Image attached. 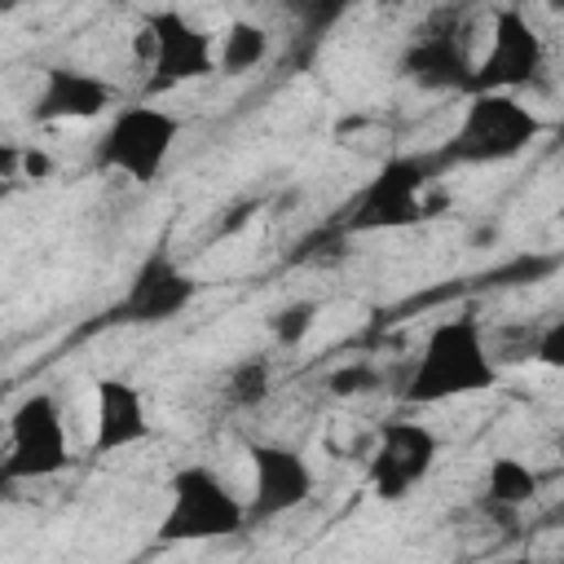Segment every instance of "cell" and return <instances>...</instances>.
Listing matches in <instances>:
<instances>
[{"label":"cell","mask_w":564,"mask_h":564,"mask_svg":"<svg viewBox=\"0 0 564 564\" xmlns=\"http://www.w3.org/2000/svg\"><path fill=\"white\" fill-rule=\"evenodd\" d=\"M498 379H502V366L494 361L489 326L476 313H454V317H441L423 335L414 366L401 383V401L405 405H445V401L480 397V392L498 388Z\"/></svg>","instance_id":"1"},{"label":"cell","mask_w":564,"mask_h":564,"mask_svg":"<svg viewBox=\"0 0 564 564\" xmlns=\"http://www.w3.org/2000/svg\"><path fill=\"white\" fill-rule=\"evenodd\" d=\"M251 529L247 498L212 467L185 463L167 476V502L154 524L159 546H198V542H229Z\"/></svg>","instance_id":"2"},{"label":"cell","mask_w":564,"mask_h":564,"mask_svg":"<svg viewBox=\"0 0 564 564\" xmlns=\"http://www.w3.org/2000/svg\"><path fill=\"white\" fill-rule=\"evenodd\" d=\"M546 132V119L524 106L511 93H471L463 97L458 123L449 128L445 145L432 154L436 167H494L520 159L538 137Z\"/></svg>","instance_id":"3"},{"label":"cell","mask_w":564,"mask_h":564,"mask_svg":"<svg viewBox=\"0 0 564 564\" xmlns=\"http://www.w3.org/2000/svg\"><path fill=\"white\" fill-rule=\"evenodd\" d=\"M181 128H185L181 115H172L150 97L123 101L93 137V167L123 176L132 185H154L176 154Z\"/></svg>","instance_id":"4"},{"label":"cell","mask_w":564,"mask_h":564,"mask_svg":"<svg viewBox=\"0 0 564 564\" xmlns=\"http://www.w3.org/2000/svg\"><path fill=\"white\" fill-rule=\"evenodd\" d=\"M432 172L436 163L432 159H419V154H392L375 167V176L348 198L344 216H339V229L348 238L357 234H401V229H414L423 225L432 212Z\"/></svg>","instance_id":"5"},{"label":"cell","mask_w":564,"mask_h":564,"mask_svg":"<svg viewBox=\"0 0 564 564\" xmlns=\"http://www.w3.org/2000/svg\"><path fill=\"white\" fill-rule=\"evenodd\" d=\"M132 53L145 66V97L198 84L220 75L216 70V35L203 31L181 9H150L141 13V26L132 35Z\"/></svg>","instance_id":"6"},{"label":"cell","mask_w":564,"mask_h":564,"mask_svg":"<svg viewBox=\"0 0 564 564\" xmlns=\"http://www.w3.org/2000/svg\"><path fill=\"white\" fill-rule=\"evenodd\" d=\"M75 463L70 454V427L57 392L35 388L9 410V432H4V458H0V480L4 485H26V480H53Z\"/></svg>","instance_id":"7"},{"label":"cell","mask_w":564,"mask_h":564,"mask_svg":"<svg viewBox=\"0 0 564 564\" xmlns=\"http://www.w3.org/2000/svg\"><path fill=\"white\" fill-rule=\"evenodd\" d=\"M198 300V278L176 260L167 242H154L132 269L123 295L101 313L106 326H167Z\"/></svg>","instance_id":"8"},{"label":"cell","mask_w":564,"mask_h":564,"mask_svg":"<svg viewBox=\"0 0 564 564\" xmlns=\"http://www.w3.org/2000/svg\"><path fill=\"white\" fill-rule=\"evenodd\" d=\"M401 79L414 84L419 93H471V79H476V57H471V35L458 18V9H445V13H432L401 48V62H397Z\"/></svg>","instance_id":"9"},{"label":"cell","mask_w":564,"mask_h":564,"mask_svg":"<svg viewBox=\"0 0 564 564\" xmlns=\"http://www.w3.org/2000/svg\"><path fill=\"white\" fill-rule=\"evenodd\" d=\"M441 436L419 419H388L379 423L370 454H366V489L379 502H405L436 467Z\"/></svg>","instance_id":"10"},{"label":"cell","mask_w":564,"mask_h":564,"mask_svg":"<svg viewBox=\"0 0 564 564\" xmlns=\"http://www.w3.org/2000/svg\"><path fill=\"white\" fill-rule=\"evenodd\" d=\"M542 70H546L542 31L529 22L524 9H498L494 26H489V48L476 57L471 93H511V97H520L524 88L542 84Z\"/></svg>","instance_id":"11"},{"label":"cell","mask_w":564,"mask_h":564,"mask_svg":"<svg viewBox=\"0 0 564 564\" xmlns=\"http://www.w3.org/2000/svg\"><path fill=\"white\" fill-rule=\"evenodd\" d=\"M242 454H247V467H251V494H247L251 524L282 520V516L300 511L313 498L317 471L295 445H286V441H247Z\"/></svg>","instance_id":"12"},{"label":"cell","mask_w":564,"mask_h":564,"mask_svg":"<svg viewBox=\"0 0 564 564\" xmlns=\"http://www.w3.org/2000/svg\"><path fill=\"white\" fill-rule=\"evenodd\" d=\"M123 106V93L115 79L75 66V62H48L40 66L35 93H31V119L53 128V123H88V119H110Z\"/></svg>","instance_id":"13"},{"label":"cell","mask_w":564,"mask_h":564,"mask_svg":"<svg viewBox=\"0 0 564 564\" xmlns=\"http://www.w3.org/2000/svg\"><path fill=\"white\" fill-rule=\"evenodd\" d=\"M154 423H150V405L145 392L132 379L119 375H101L93 383V454H119L132 449L141 441H150Z\"/></svg>","instance_id":"14"},{"label":"cell","mask_w":564,"mask_h":564,"mask_svg":"<svg viewBox=\"0 0 564 564\" xmlns=\"http://www.w3.org/2000/svg\"><path fill=\"white\" fill-rule=\"evenodd\" d=\"M542 480L529 463H520L516 454H498L485 467V485H480V511L498 516V520H516L533 498H538Z\"/></svg>","instance_id":"15"},{"label":"cell","mask_w":564,"mask_h":564,"mask_svg":"<svg viewBox=\"0 0 564 564\" xmlns=\"http://www.w3.org/2000/svg\"><path fill=\"white\" fill-rule=\"evenodd\" d=\"M269 53H273V35L251 18H234L216 35V70L220 75H247V70L264 66Z\"/></svg>","instance_id":"16"},{"label":"cell","mask_w":564,"mask_h":564,"mask_svg":"<svg viewBox=\"0 0 564 564\" xmlns=\"http://www.w3.org/2000/svg\"><path fill=\"white\" fill-rule=\"evenodd\" d=\"M220 397L238 414L260 410L273 397V366H269V357H242V361H234V370L220 383Z\"/></svg>","instance_id":"17"},{"label":"cell","mask_w":564,"mask_h":564,"mask_svg":"<svg viewBox=\"0 0 564 564\" xmlns=\"http://www.w3.org/2000/svg\"><path fill=\"white\" fill-rule=\"evenodd\" d=\"M269 335L278 348H300L317 326V300H286L269 313Z\"/></svg>","instance_id":"18"},{"label":"cell","mask_w":564,"mask_h":564,"mask_svg":"<svg viewBox=\"0 0 564 564\" xmlns=\"http://www.w3.org/2000/svg\"><path fill=\"white\" fill-rule=\"evenodd\" d=\"M489 348H494V361L502 370L533 361V352H538V322H502V326H494L489 330Z\"/></svg>","instance_id":"19"},{"label":"cell","mask_w":564,"mask_h":564,"mask_svg":"<svg viewBox=\"0 0 564 564\" xmlns=\"http://www.w3.org/2000/svg\"><path fill=\"white\" fill-rule=\"evenodd\" d=\"M326 388H330L335 397H366V392L383 388V375H379V366H375V361H348V366L330 370Z\"/></svg>","instance_id":"20"},{"label":"cell","mask_w":564,"mask_h":564,"mask_svg":"<svg viewBox=\"0 0 564 564\" xmlns=\"http://www.w3.org/2000/svg\"><path fill=\"white\" fill-rule=\"evenodd\" d=\"M533 366L564 370V313L538 322V352H533Z\"/></svg>","instance_id":"21"},{"label":"cell","mask_w":564,"mask_h":564,"mask_svg":"<svg viewBox=\"0 0 564 564\" xmlns=\"http://www.w3.org/2000/svg\"><path fill=\"white\" fill-rule=\"evenodd\" d=\"M48 172H53V159L40 145H26L22 150V176L26 181H48Z\"/></svg>","instance_id":"22"},{"label":"cell","mask_w":564,"mask_h":564,"mask_svg":"<svg viewBox=\"0 0 564 564\" xmlns=\"http://www.w3.org/2000/svg\"><path fill=\"white\" fill-rule=\"evenodd\" d=\"M498 238H502V225H498V220H485V225H476V229H471L467 247H471V251H485V247H494Z\"/></svg>","instance_id":"23"},{"label":"cell","mask_w":564,"mask_h":564,"mask_svg":"<svg viewBox=\"0 0 564 564\" xmlns=\"http://www.w3.org/2000/svg\"><path fill=\"white\" fill-rule=\"evenodd\" d=\"M498 564H564V560H538V555H507Z\"/></svg>","instance_id":"24"},{"label":"cell","mask_w":564,"mask_h":564,"mask_svg":"<svg viewBox=\"0 0 564 564\" xmlns=\"http://www.w3.org/2000/svg\"><path fill=\"white\" fill-rule=\"evenodd\" d=\"M555 449H560V458H564V432H560V441H555Z\"/></svg>","instance_id":"25"},{"label":"cell","mask_w":564,"mask_h":564,"mask_svg":"<svg viewBox=\"0 0 564 564\" xmlns=\"http://www.w3.org/2000/svg\"><path fill=\"white\" fill-rule=\"evenodd\" d=\"M555 132H560V137H564V119H560V128H555Z\"/></svg>","instance_id":"26"}]
</instances>
